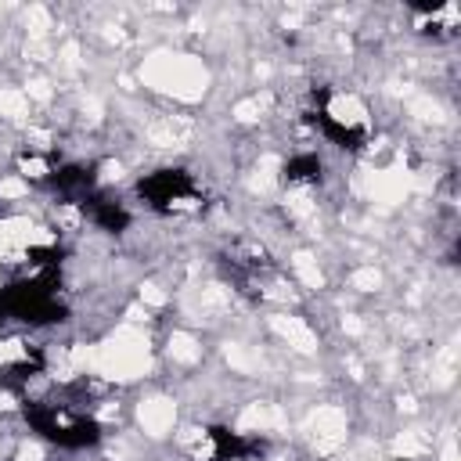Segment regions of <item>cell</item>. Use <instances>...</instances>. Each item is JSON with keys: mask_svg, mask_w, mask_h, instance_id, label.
Masks as SVG:
<instances>
[{"mask_svg": "<svg viewBox=\"0 0 461 461\" xmlns=\"http://www.w3.org/2000/svg\"><path fill=\"white\" fill-rule=\"evenodd\" d=\"M137 198L151 212H162V216H187V212H198L205 205L202 184L187 169H176V166H162V169L144 173L137 180Z\"/></svg>", "mask_w": 461, "mask_h": 461, "instance_id": "cell-2", "label": "cell"}, {"mask_svg": "<svg viewBox=\"0 0 461 461\" xmlns=\"http://www.w3.org/2000/svg\"><path fill=\"white\" fill-rule=\"evenodd\" d=\"M205 439H209V457L212 461H245L263 447L259 439H249V436H241L234 429H220V425L209 429Z\"/></svg>", "mask_w": 461, "mask_h": 461, "instance_id": "cell-3", "label": "cell"}, {"mask_svg": "<svg viewBox=\"0 0 461 461\" xmlns=\"http://www.w3.org/2000/svg\"><path fill=\"white\" fill-rule=\"evenodd\" d=\"M11 461H43V457H40V454H14Z\"/></svg>", "mask_w": 461, "mask_h": 461, "instance_id": "cell-7", "label": "cell"}, {"mask_svg": "<svg viewBox=\"0 0 461 461\" xmlns=\"http://www.w3.org/2000/svg\"><path fill=\"white\" fill-rule=\"evenodd\" d=\"M25 425L61 447V450H86L101 439V425L94 414H86L83 407L76 403H61V400H29L25 403Z\"/></svg>", "mask_w": 461, "mask_h": 461, "instance_id": "cell-1", "label": "cell"}, {"mask_svg": "<svg viewBox=\"0 0 461 461\" xmlns=\"http://www.w3.org/2000/svg\"><path fill=\"white\" fill-rule=\"evenodd\" d=\"M14 169H18L29 184H50V176H54L58 166H54V158H50L47 151H32V148H29V151H22V155L14 158Z\"/></svg>", "mask_w": 461, "mask_h": 461, "instance_id": "cell-6", "label": "cell"}, {"mask_svg": "<svg viewBox=\"0 0 461 461\" xmlns=\"http://www.w3.org/2000/svg\"><path fill=\"white\" fill-rule=\"evenodd\" d=\"M83 216H86L97 230H112V234L130 227V209H126L122 202L101 194V191H94V194L83 202Z\"/></svg>", "mask_w": 461, "mask_h": 461, "instance_id": "cell-4", "label": "cell"}, {"mask_svg": "<svg viewBox=\"0 0 461 461\" xmlns=\"http://www.w3.org/2000/svg\"><path fill=\"white\" fill-rule=\"evenodd\" d=\"M321 158L313 155V151H299V155H292L288 162H285V173H281V180L285 184H292V187H310V184H317L321 180Z\"/></svg>", "mask_w": 461, "mask_h": 461, "instance_id": "cell-5", "label": "cell"}]
</instances>
